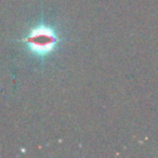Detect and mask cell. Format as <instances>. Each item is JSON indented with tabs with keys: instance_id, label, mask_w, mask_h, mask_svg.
<instances>
[{
	"instance_id": "cell-1",
	"label": "cell",
	"mask_w": 158,
	"mask_h": 158,
	"mask_svg": "<svg viewBox=\"0 0 158 158\" xmlns=\"http://www.w3.org/2000/svg\"><path fill=\"white\" fill-rule=\"evenodd\" d=\"M24 41L31 53L42 56L53 51L57 44V36L53 28L40 25L29 31Z\"/></svg>"
}]
</instances>
